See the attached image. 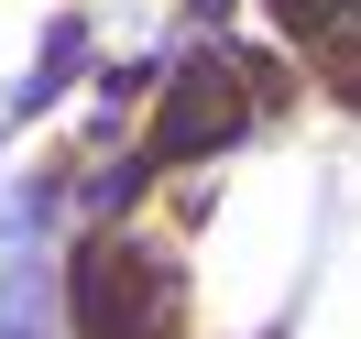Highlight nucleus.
Listing matches in <instances>:
<instances>
[{"instance_id": "1", "label": "nucleus", "mask_w": 361, "mask_h": 339, "mask_svg": "<svg viewBox=\"0 0 361 339\" xmlns=\"http://www.w3.org/2000/svg\"><path fill=\"white\" fill-rule=\"evenodd\" d=\"M77 328L88 339H164L176 328V263L142 241H99L77 263Z\"/></svg>"}, {"instance_id": "2", "label": "nucleus", "mask_w": 361, "mask_h": 339, "mask_svg": "<svg viewBox=\"0 0 361 339\" xmlns=\"http://www.w3.org/2000/svg\"><path fill=\"white\" fill-rule=\"evenodd\" d=\"M241 88H252V66H186L176 99H164V121H154V154H142V164H197V154H219V142L241 132Z\"/></svg>"}, {"instance_id": "3", "label": "nucleus", "mask_w": 361, "mask_h": 339, "mask_svg": "<svg viewBox=\"0 0 361 339\" xmlns=\"http://www.w3.org/2000/svg\"><path fill=\"white\" fill-rule=\"evenodd\" d=\"M77 55H88V33H77V23H55V44H44V66H33L23 88H11V121H33V110H44V99H55V88H66V77H77Z\"/></svg>"}, {"instance_id": "4", "label": "nucleus", "mask_w": 361, "mask_h": 339, "mask_svg": "<svg viewBox=\"0 0 361 339\" xmlns=\"http://www.w3.org/2000/svg\"><path fill=\"white\" fill-rule=\"evenodd\" d=\"M285 11V33H307V44H339V33H361V0H274Z\"/></svg>"}]
</instances>
